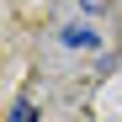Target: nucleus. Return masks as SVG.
Returning a JSON list of instances; mask_svg holds the SVG:
<instances>
[{
    "label": "nucleus",
    "mask_w": 122,
    "mask_h": 122,
    "mask_svg": "<svg viewBox=\"0 0 122 122\" xmlns=\"http://www.w3.org/2000/svg\"><path fill=\"white\" fill-rule=\"evenodd\" d=\"M58 43H64V48H96L101 37H96L90 27H64V32H58Z\"/></svg>",
    "instance_id": "obj_1"
},
{
    "label": "nucleus",
    "mask_w": 122,
    "mask_h": 122,
    "mask_svg": "<svg viewBox=\"0 0 122 122\" xmlns=\"http://www.w3.org/2000/svg\"><path fill=\"white\" fill-rule=\"evenodd\" d=\"M11 122H37V106H32V101H16V106H11Z\"/></svg>",
    "instance_id": "obj_2"
}]
</instances>
